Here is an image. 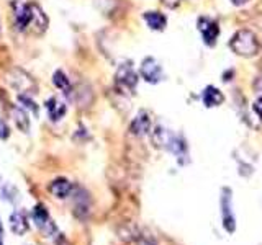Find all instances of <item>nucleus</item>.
Returning <instances> with one entry per match:
<instances>
[{
  "label": "nucleus",
  "instance_id": "obj_1",
  "mask_svg": "<svg viewBox=\"0 0 262 245\" xmlns=\"http://www.w3.org/2000/svg\"><path fill=\"white\" fill-rule=\"evenodd\" d=\"M229 47L236 56L241 57H254L260 49L259 39L251 30H237L233 38L229 39Z\"/></svg>",
  "mask_w": 262,
  "mask_h": 245
},
{
  "label": "nucleus",
  "instance_id": "obj_2",
  "mask_svg": "<svg viewBox=\"0 0 262 245\" xmlns=\"http://www.w3.org/2000/svg\"><path fill=\"white\" fill-rule=\"evenodd\" d=\"M7 82L15 92H18V95H30L36 93V82L27 70H23L20 67H13L10 72L7 74Z\"/></svg>",
  "mask_w": 262,
  "mask_h": 245
},
{
  "label": "nucleus",
  "instance_id": "obj_3",
  "mask_svg": "<svg viewBox=\"0 0 262 245\" xmlns=\"http://www.w3.org/2000/svg\"><path fill=\"white\" fill-rule=\"evenodd\" d=\"M138 72L135 70L133 64L129 61L120 64L117 74H115V84H117V88L123 93H133L138 85Z\"/></svg>",
  "mask_w": 262,
  "mask_h": 245
},
{
  "label": "nucleus",
  "instance_id": "obj_4",
  "mask_svg": "<svg viewBox=\"0 0 262 245\" xmlns=\"http://www.w3.org/2000/svg\"><path fill=\"white\" fill-rule=\"evenodd\" d=\"M72 214L79 220H85L92 212V198L82 186H74L72 190Z\"/></svg>",
  "mask_w": 262,
  "mask_h": 245
},
{
  "label": "nucleus",
  "instance_id": "obj_5",
  "mask_svg": "<svg viewBox=\"0 0 262 245\" xmlns=\"http://www.w3.org/2000/svg\"><path fill=\"white\" fill-rule=\"evenodd\" d=\"M31 219H33V223L38 226L39 231L46 234V237H53V239H56V235H59L57 227L53 223V219H51V216H49V212H48V209L43 203H38L36 206L33 208Z\"/></svg>",
  "mask_w": 262,
  "mask_h": 245
},
{
  "label": "nucleus",
  "instance_id": "obj_6",
  "mask_svg": "<svg viewBox=\"0 0 262 245\" xmlns=\"http://www.w3.org/2000/svg\"><path fill=\"white\" fill-rule=\"evenodd\" d=\"M35 4H21L13 2V18H15V28L18 31H27L33 24V16H35Z\"/></svg>",
  "mask_w": 262,
  "mask_h": 245
},
{
  "label": "nucleus",
  "instance_id": "obj_7",
  "mask_svg": "<svg viewBox=\"0 0 262 245\" xmlns=\"http://www.w3.org/2000/svg\"><path fill=\"white\" fill-rule=\"evenodd\" d=\"M139 76H141L147 84H159L164 77L162 65L154 59V57H146L139 67Z\"/></svg>",
  "mask_w": 262,
  "mask_h": 245
},
{
  "label": "nucleus",
  "instance_id": "obj_8",
  "mask_svg": "<svg viewBox=\"0 0 262 245\" xmlns=\"http://www.w3.org/2000/svg\"><path fill=\"white\" fill-rule=\"evenodd\" d=\"M151 126H152V122H151L149 113H147V111H139L136 114V118L131 121L129 131H131V134H133V136L143 137V136L151 133Z\"/></svg>",
  "mask_w": 262,
  "mask_h": 245
},
{
  "label": "nucleus",
  "instance_id": "obj_9",
  "mask_svg": "<svg viewBox=\"0 0 262 245\" xmlns=\"http://www.w3.org/2000/svg\"><path fill=\"white\" fill-rule=\"evenodd\" d=\"M48 190H49V193L54 196V198H57V200H66V198H69V196L72 194L74 185L69 182L68 178L59 177V178H54L53 182L49 183Z\"/></svg>",
  "mask_w": 262,
  "mask_h": 245
},
{
  "label": "nucleus",
  "instance_id": "obj_10",
  "mask_svg": "<svg viewBox=\"0 0 262 245\" xmlns=\"http://www.w3.org/2000/svg\"><path fill=\"white\" fill-rule=\"evenodd\" d=\"M45 110L48 113L49 119H51L53 122H57L66 116V113H68V106H66V103L61 102L57 96H49L45 103Z\"/></svg>",
  "mask_w": 262,
  "mask_h": 245
},
{
  "label": "nucleus",
  "instance_id": "obj_11",
  "mask_svg": "<svg viewBox=\"0 0 262 245\" xmlns=\"http://www.w3.org/2000/svg\"><path fill=\"white\" fill-rule=\"evenodd\" d=\"M200 31L203 35V41L207 44H215V41L220 35V27L215 20H210V18H202L200 20Z\"/></svg>",
  "mask_w": 262,
  "mask_h": 245
},
{
  "label": "nucleus",
  "instance_id": "obj_12",
  "mask_svg": "<svg viewBox=\"0 0 262 245\" xmlns=\"http://www.w3.org/2000/svg\"><path fill=\"white\" fill-rule=\"evenodd\" d=\"M10 229L12 232L16 235H25L30 231V224H28V219L25 216L23 211H13L10 214Z\"/></svg>",
  "mask_w": 262,
  "mask_h": 245
},
{
  "label": "nucleus",
  "instance_id": "obj_13",
  "mask_svg": "<svg viewBox=\"0 0 262 245\" xmlns=\"http://www.w3.org/2000/svg\"><path fill=\"white\" fill-rule=\"evenodd\" d=\"M143 18L146 21V24L149 27L151 30L154 31H162L164 28H166V24H167V18H166V15L158 12V10H149V12H146L143 15Z\"/></svg>",
  "mask_w": 262,
  "mask_h": 245
},
{
  "label": "nucleus",
  "instance_id": "obj_14",
  "mask_svg": "<svg viewBox=\"0 0 262 245\" xmlns=\"http://www.w3.org/2000/svg\"><path fill=\"white\" fill-rule=\"evenodd\" d=\"M202 100L203 103L208 106V108H213V106H218L225 102V96L221 93V90H218L216 87L213 85H208L207 88L203 90L202 93Z\"/></svg>",
  "mask_w": 262,
  "mask_h": 245
},
{
  "label": "nucleus",
  "instance_id": "obj_15",
  "mask_svg": "<svg viewBox=\"0 0 262 245\" xmlns=\"http://www.w3.org/2000/svg\"><path fill=\"white\" fill-rule=\"evenodd\" d=\"M228 190H225L223 198H221V208H223V224L228 232L234 231V217H233V211H231V198L226 194Z\"/></svg>",
  "mask_w": 262,
  "mask_h": 245
},
{
  "label": "nucleus",
  "instance_id": "obj_16",
  "mask_svg": "<svg viewBox=\"0 0 262 245\" xmlns=\"http://www.w3.org/2000/svg\"><path fill=\"white\" fill-rule=\"evenodd\" d=\"M12 118L15 121V126L18 128L21 133H30V128H31L30 116L23 108H20V106H13V108H12Z\"/></svg>",
  "mask_w": 262,
  "mask_h": 245
},
{
  "label": "nucleus",
  "instance_id": "obj_17",
  "mask_svg": "<svg viewBox=\"0 0 262 245\" xmlns=\"http://www.w3.org/2000/svg\"><path fill=\"white\" fill-rule=\"evenodd\" d=\"M53 85H54L57 90H61V92H62L66 96H71V95L74 93L69 77L66 76V74H64L61 69H59V70H56V72L53 74Z\"/></svg>",
  "mask_w": 262,
  "mask_h": 245
},
{
  "label": "nucleus",
  "instance_id": "obj_18",
  "mask_svg": "<svg viewBox=\"0 0 262 245\" xmlns=\"http://www.w3.org/2000/svg\"><path fill=\"white\" fill-rule=\"evenodd\" d=\"M20 193H18V190L12 185V183H2V198L5 200V201H8V203H12V204H16V201H18L20 198Z\"/></svg>",
  "mask_w": 262,
  "mask_h": 245
},
{
  "label": "nucleus",
  "instance_id": "obj_19",
  "mask_svg": "<svg viewBox=\"0 0 262 245\" xmlns=\"http://www.w3.org/2000/svg\"><path fill=\"white\" fill-rule=\"evenodd\" d=\"M133 239L136 240L138 245H158L156 243V239L149 234V232H146V231H139L135 234Z\"/></svg>",
  "mask_w": 262,
  "mask_h": 245
},
{
  "label": "nucleus",
  "instance_id": "obj_20",
  "mask_svg": "<svg viewBox=\"0 0 262 245\" xmlns=\"http://www.w3.org/2000/svg\"><path fill=\"white\" fill-rule=\"evenodd\" d=\"M18 102L25 106V108L35 114V116L38 114V105L33 102V98H30V95H18Z\"/></svg>",
  "mask_w": 262,
  "mask_h": 245
},
{
  "label": "nucleus",
  "instance_id": "obj_21",
  "mask_svg": "<svg viewBox=\"0 0 262 245\" xmlns=\"http://www.w3.org/2000/svg\"><path fill=\"white\" fill-rule=\"evenodd\" d=\"M10 136V128H8L7 121L4 118H0V141H5Z\"/></svg>",
  "mask_w": 262,
  "mask_h": 245
},
{
  "label": "nucleus",
  "instance_id": "obj_22",
  "mask_svg": "<svg viewBox=\"0 0 262 245\" xmlns=\"http://www.w3.org/2000/svg\"><path fill=\"white\" fill-rule=\"evenodd\" d=\"M252 108H254V113H256L257 116L262 119V95H260V96H257V100L254 102Z\"/></svg>",
  "mask_w": 262,
  "mask_h": 245
},
{
  "label": "nucleus",
  "instance_id": "obj_23",
  "mask_svg": "<svg viewBox=\"0 0 262 245\" xmlns=\"http://www.w3.org/2000/svg\"><path fill=\"white\" fill-rule=\"evenodd\" d=\"M248 2H251V0H231V4L236 5V7H243V5L248 4Z\"/></svg>",
  "mask_w": 262,
  "mask_h": 245
},
{
  "label": "nucleus",
  "instance_id": "obj_24",
  "mask_svg": "<svg viewBox=\"0 0 262 245\" xmlns=\"http://www.w3.org/2000/svg\"><path fill=\"white\" fill-rule=\"evenodd\" d=\"M0 234L4 235V226H2V219H0Z\"/></svg>",
  "mask_w": 262,
  "mask_h": 245
},
{
  "label": "nucleus",
  "instance_id": "obj_25",
  "mask_svg": "<svg viewBox=\"0 0 262 245\" xmlns=\"http://www.w3.org/2000/svg\"><path fill=\"white\" fill-rule=\"evenodd\" d=\"M0 245H4V235L0 234Z\"/></svg>",
  "mask_w": 262,
  "mask_h": 245
},
{
  "label": "nucleus",
  "instance_id": "obj_26",
  "mask_svg": "<svg viewBox=\"0 0 262 245\" xmlns=\"http://www.w3.org/2000/svg\"><path fill=\"white\" fill-rule=\"evenodd\" d=\"M0 30H2V23H0Z\"/></svg>",
  "mask_w": 262,
  "mask_h": 245
}]
</instances>
